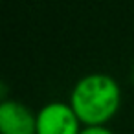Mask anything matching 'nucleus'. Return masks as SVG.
<instances>
[{
    "label": "nucleus",
    "mask_w": 134,
    "mask_h": 134,
    "mask_svg": "<svg viewBox=\"0 0 134 134\" xmlns=\"http://www.w3.org/2000/svg\"><path fill=\"white\" fill-rule=\"evenodd\" d=\"M70 105L85 127L107 125L121 105L119 85L107 74H88L74 85Z\"/></svg>",
    "instance_id": "f257e3e1"
},
{
    "label": "nucleus",
    "mask_w": 134,
    "mask_h": 134,
    "mask_svg": "<svg viewBox=\"0 0 134 134\" xmlns=\"http://www.w3.org/2000/svg\"><path fill=\"white\" fill-rule=\"evenodd\" d=\"M81 125L70 103L52 101L37 112V134H79Z\"/></svg>",
    "instance_id": "f03ea898"
},
{
    "label": "nucleus",
    "mask_w": 134,
    "mask_h": 134,
    "mask_svg": "<svg viewBox=\"0 0 134 134\" xmlns=\"http://www.w3.org/2000/svg\"><path fill=\"white\" fill-rule=\"evenodd\" d=\"M0 134H37V114L20 101L0 103Z\"/></svg>",
    "instance_id": "7ed1b4c3"
},
{
    "label": "nucleus",
    "mask_w": 134,
    "mask_h": 134,
    "mask_svg": "<svg viewBox=\"0 0 134 134\" xmlns=\"http://www.w3.org/2000/svg\"><path fill=\"white\" fill-rule=\"evenodd\" d=\"M79 134H114V132L107 125H101V127H83Z\"/></svg>",
    "instance_id": "20e7f679"
},
{
    "label": "nucleus",
    "mask_w": 134,
    "mask_h": 134,
    "mask_svg": "<svg viewBox=\"0 0 134 134\" xmlns=\"http://www.w3.org/2000/svg\"><path fill=\"white\" fill-rule=\"evenodd\" d=\"M132 81H134V66H132Z\"/></svg>",
    "instance_id": "39448f33"
}]
</instances>
